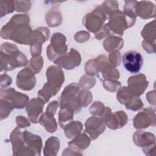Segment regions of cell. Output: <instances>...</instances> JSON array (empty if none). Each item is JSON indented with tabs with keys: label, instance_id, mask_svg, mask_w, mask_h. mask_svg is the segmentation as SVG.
<instances>
[{
	"label": "cell",
	"instance_id": "cell-3",
	"mask_svg": "<svg viewBox=\"0 0 156 156\" xmlns=\"http://www.w3.org/2000/svg\"><path fill=\"white\" fill-rule=\"evenodd\" d=\"M48 82L43 88L38 91V98L45 103L47 102L51 96H54L60 90L62 84L64 82V74L60 68L56 66H49L46 71Z\"/></svg>",
	"mask_w": 156,
	"mask_h": 156
},
{
	"label": "cell",
	"instance_id": "cell-15",
	"mask_svg": "<svg viewBox=\"0 0 156 156\" xmlns=\"http://www.w3.org/2000/svg\"><path fill=\"white\" fill-rule=\"evenodd\" d=\"M44 102L39 98H34L29 102L26 111L27 112L28 117L30 121L33 123L38 122V118L39 115L43 112V108Z\"/></svg>",
	"mask_w": 156,
	"mask_h": 156
},
{
	"label": "cell",
	"instance_id": "cell-6",
	"mask_svg": "<svg viewBox=\"0 0 156 156\" xmlns=\"http://www.w3.org/2000/svg\"><path fill=\"white\" fill-rule=\"evenodd\" d=\"M66 38L61 33H55L51 41V44L47 48V55L53 62L57 58L65 54L67 46L65 44Z\"/></svg>",
	"mask_w": 156,
	"mask_h": 156
},
{
	"label": "cell",
	"instance_id": "cell-19",
	"mask_svg": "<svg viewBox=\"0 0 156 156\" xmlns=\"http://www.w3.org/2000/svg\"><path fill=\"white\" fill-rule=\"evenodd\" d=\"M73 117V112L71 110L66 108H61L58 114V121L62 128L65 127L71 122Z\"/></svg>",
	"mask_w": 156,
	"mask_h": 156
},
{
	"label": "cell",
	"instance_id": "cell-10",
	"mask_svg": "<svg viewBox=\"0 0 156 156\" xmlns=\"http://www.w3.org/2000/svg\"><path fill=\"white\" fill-rule=\"evenodd\" d=\"M104 115L102 116V120L111 129L122 127L127 122V116L123 111L116 112L112 114L110 109L107 107Z\"/></svg>",
	"mask_w": 156,
	"mask_h": 156
},
{
	"label": "cell",
	"instance_id": "cell-20",
	"mask_svg": "<svg viewBox=\"0 0 156 156\" xmlns=\"http://www.w3.org/2000/svg\"><path fill=\"white\" fill-rule=\"evenodd\" d=\"M82 125L79 121L71 122L69 124H67L65 127V132L66 137L68 138H72L74 137L73 131H74L76 135H78L82 130Z\"/></svg>",
	"mask_w": 156,
	"mask_h": 156
},
{
	"label": "cell",
	"instance_id": "cell-12",
	"mask_svg": "<svg viewBox=\"0 0 156 156\" xmlns=\"http://www.w3.org/2000/svg\"><path fill=\"white\" fill-rule=\"evenodd\" d=\"M80 55L74 49L71 48L69 52L64 54L54 62L66 69H74L80 63Z\"/></svg>",
	"mask_w": 156,
	"mask_h": 156
},
{
	"label": "cell",
	"instance_id": "cell-1",
	"mask_svg": "<svg viewBox=\"0 0 156 156\" xmlns=\"http://www.w3.org/2000/svg\"><path fill=\"white\" fill-rule=\"evenodd\" d=\"M29 18L24 14L14 15L10 21L4 25L1 31L2 38L12 40L23 44H29L31 28L29 26Z\"/></svg>",
	"mask_w": 156,
	"mask_h": 156
},
{
	"label": "cell",
	"instance_id": "cell-17",
	"mask_svg": "<svg viewBox=\"0 0 156 156\" xmlns=\"http://www.w3.org/2000/svg\"><path fill=\"white\" fill-rule=\"evenodd\" d=\"M155 5L149 1H140L137 2L135 7V15H138L143 19L149 18L151 17H154L155 16L154 10H147L152 9V7H154Z\"/></svg>",
	"mask_w": 156,
	"mask_h": 156
},
{
	"label": "cell",
	"instance_id": "cell-11",
	"mask_svg": "<svg viewBox=\"0 0 156 156\" xmlns=\"http://www.w3.org/2000/svg\"><path fill=\"white\" fill-rule=\"evenodd\" d=\"M36 79L34 73L29 69L26 68L20 71L16 77V85L23 90L29 91L35 87Z\"/></svg>",
	"mask_w": 156,
	"mask_h": 156
},
{
	"label": "cell",
	"instance_id": "cell-23",
	"mask_svg": "<svg viewBox=\"0 0 156 156\" xmlns=\"http://www.w3.org/2000/svg\"><path fill=\"white\" fill-rule=\"evenodd\" d=\"M31 60L35 63H34V62L30 61V66L33 68V69L34 71V73H35L37 74L38 72H40V70L41 69L42 63H40V64H37V63L40 62V61L43 60L42 57H38L37 58H32Z\"/></svg>",
	"mask_w": 156,
	"mask_h": 156
},
{
	"label": "cell",
	"instance_id": "cell-8",
	"mask_svg": "<svg viewBox=\"0 0 156 156\" xmlns=\"http://www.w3.org/2000/svg\"><path fill=\"white\" fill-rule=\"evenodd\" d=\"M116 98L119 102L124 104L126 108L136 111L143 106V102L139 97L132 93L129 88L123 87L116 94Z\"/></svg>",
	"mask_w": 156,
	"mask_h": 156
},
{
	"label": "cell",
	"instance_id": "cell-9",
	"mask_svg": "<svg viewBox=\"0 0 156 156\" xmlns=\"http://www.w3.org/2000/svg\"><path fill=\"white\" fill-rule=\"evenodd\" d=\"M122 62L127 71L132 73H136L139 72L143 66V59L140 53L130 51L124 54Z\"/></svg>",
	"mask_w": 156,
	"mask_h": 156
},
{
	"label": "cell",
	"instance_id": "cell-2",
	"mask_svg": "<svg viewBox=\"0 0 156 156\" xmlns=\"http://www.w3.org/2000/svg\"><path fill=\"white\" fill-rule=\"evenodd\" d=\"M26 57L18 50L16 46L12 43H4L1 46V71H11L17 67L27 64Z\"/></svg>",
	"mask_w": 156,
	"mask_h": 156
},
{
	"label": "cell",
	"instance_id": "cell-5",
	"mask_svg": "<svg viewBox=\"0 0 156 156\" xmlns=\"http://www.w3.org/2000/svg\"><path fill=\"white\" fill-rule=\"evenodd\" d=\"M98 6L92 12L86 14L83 18V24L87 29L91 32L100 30L107 18V15L110 13L107 11L104 6Z\"/></svg>",
	"mask_w": 156,
	"mask_h": 156
},
{
	"label": "cell",
	"instance_id": "cell-18",
	"mask_svg": "<svg viewBox=\"0 0 156 156\" xmlns=\"http://www.w3.org/2000/svg\"><path fill=\"white\" fill-rule=\"evenodd\" d=\"M54 115V113L46 110L38 120V122L46 128L47 131L51 133L54 132L57 129V124Z\"/></svg>",
	"mask_w": 156,
	"mask_h": 156
},
{
	"label": "cell",
	"instance_id": "cell-7",
	"mask_svg": "<svg viewBox=\"0 0 156 156\" xmlns=\"http://www.w3.org/2000/svg\"><path fill=\"white\" fill-rule=\"evenodd\" d=\"M1 99L6 101L12 108H23L28 102V96L21 94L13 88L1 89Z\"/></svg>",
	"mask_w": 156,
	"mask_h": 156
},
{
	"label": "cell",
	"instance_id": "cell-21",
	"mask_svg": "<svg viewBox=\"0 0 156 156\" xmlns=\"http://www.w3.org/2000/svg\"><path fill=\"white\" fill-rule=\"evenodd\" d=\"M90 143V140L89 137H88V136L85 133H83L79 136L77 135L76 138H74L73 141L68 143V144L69 146L74 145L79 147V148L84 149L88 147Z\"/></svg>",
	"mask_w": 156,
	"mask_h": 156
},
{
	"label": "cell",
	"instance_id": "cell-13",
	"mask_svg": "<svg viewBox=\"0 0 156 156\" xmlns=\"http://www.w3.org/2000/svg\"><path fill=\"white\" fill-rule=\"evenodd\" d=\"M148 82L143 74H139L129 77L128 79V88L135 96L142 94L147 88Z\"/></svg>",
	"mask_w": 156,
	"mask_h": 156
},
{
	"label": "cell",
	"instance_id": "cell-22",
	"mask_svg": "<svg viewBox=\"0 0 156 156\" xmlns=\"http://www.w3.org/2000/svg\"><path fill=\"white\" fill-rule=\"evenodd\" d=\"M1 17L9 13H12L15 9V1H1Z\"/></svg>",
	"mask_w": 156,
	"mask_h": 156
},
{
	"label": "cell",
	"instance_id": "cell-4",
	"mask_svg": "<svg viewBox=\"0 0 156 156\" xmlns=\"http://www.w3.org/2000/svg\"><path fill=\"white\" fill-rule=\"evenodd\" d=\"M79 90V85L75 83H72L65 87L60 98V108H66L72 111L79 112L82 105L78 96H76Z\"/></svg>",
	"mask_w": 156,
	"mask_h": 156
},
{
	"label": "cell",
	"instance_id": "cell-16",
	"mask_svg": "<svg viewBox=\"0 0 156 156\" xmlns=\"http://www.w3.org/2000/svg\"><path fill=\"white\" fill-rule=\"evenodd\" d=\"M154 111L151 108H144L138 113L133 119V126L136 129L147 128L152 123V118H155Z\"/></svg>",
	"mask_w": 156,
	"mask_h": 156
},
{
	"label": "cell",
	"instance_id": "cell-14",
	"mask_svg": "<svg viewBox=\"0 0 156 156\" xmlns=\"http://www.w3.org/2000/svg\"><path fill=\"white\" fill-rule=\"evenodd\" d=\"M85 133H88L92 140L96 139L105 130V126L101 119L92 116L87 120L85 124Z\"/></svg>",
	"mask_w": 156,
	"mask_h": 156
}]
</instances>
